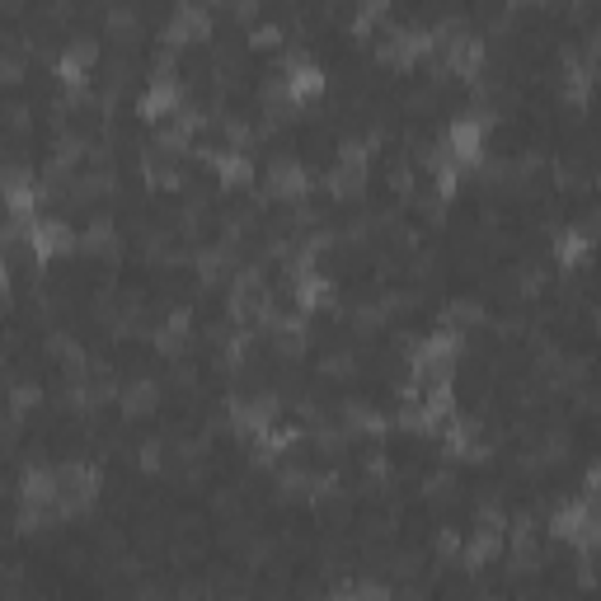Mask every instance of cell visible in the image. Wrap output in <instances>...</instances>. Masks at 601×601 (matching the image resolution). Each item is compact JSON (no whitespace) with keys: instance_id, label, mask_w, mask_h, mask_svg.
I'll return each instance as SVG.
<instances>
[{"instance_id":"obj_1","label":"cell","mask_w":601,"mask_h":601,"mask_svg":"<svg viewBox=\"0 0 601 601\" xmlns=\"http://www.w3.org/2000/svg\"><path fill=\"white\" fill-rule=\"evenodd\" d=\"M306 170H301V160H287L278 155L268 170H263V188H268V198H282V202H306Z\"/></svg>"},{"instance_id":"obj_3","label":"cell","mask_w":601,"mask_h":601,"mask_svg":"<svg viewBox=\"0 0 601 601\" xmlns=\"http://www.w3.org/2000/svg\"><path fill=\"white\" fill-rule=\"evenodd\" d=\"M118 409H123V418H132V423L151 418L155 409H160V386H155L151 376H141V381L123 386V395H118Z\"/></svg>"},{"instance_id":"obj_2","label":"cell","mask_w":601,"mask_h":601,"mask_svg":"<svg viewBox=\"0 0 601 601\" xmlns=\"http://www.w3.org/2000/svg\"><path fill=\"white\" fill-rule=\"evenodd\" d=\"M212 33V15L202 5H179L170 15V29H165V47H184V43H202Z\"/></svg>"}]
</instances>
